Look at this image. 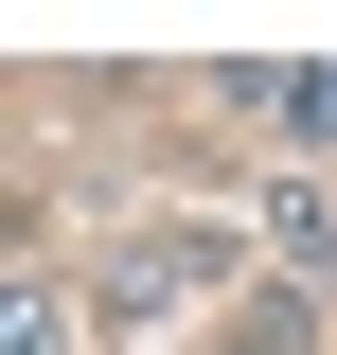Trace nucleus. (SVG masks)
<instances>
[{
  "instance_id": "f257e3e1",
  "label": "nucleus",
  "mask_w": 337,
  "mask_h": 355,
  "mask_svg": "<svg viewBox=\"0 0 337 355\" xmlns=\"http://www.w3.org/2000/svg\"><path fill=\"white\" fill-rule=\"evenodd\" d=\"M231 107H249L266 142H337V71H249Z\"/></svg>"
},
{
  "instance_id": "f03ea898",
  "label": "nucleus",
  "mask_w": 337,
  "mask_h": 355,
  "mask_svg": "<svg viewBox=\"0 0 337 355\" xmlns=\"http://www.w3.org/2000/svg\"><path fill=\"white\" fill-rule=\"evenodd\" d=\"M196 266H213V249H196V231H142V249H125V266H107V302H125V320H142V302H178V284H196Z\"/></svg>"
},
{
  "instance_id": "7ed1b4c3",
  "label": "nucleus",
  "mask_w": 337,
  "mask_h": 355,
  "mask_svg": "<svg viewBox=\"0 0 337 355\" xmlns=\"http://www.w3.org/2000/svg\"><path fill=\"white\" fill-rule=\"evenodd\" d=\"M0 320H18V338H0V355H71V320H53V284H18V302H0Z\"/></svg>"
},
{
  "instance_id": "20e7f679",
  "label": "nucleus",
  "mask_w": 337,
  "mask_h": 355,
  "mask_svg": "<svg viewBox=\"0 0 337 355\" xmlns=\"http://www.w3.org/2000/svg\"><path fill=\"white\" fill-rule=\"evenodd\" d=\"M284 249H320V266H337V196H284Z\"/></svg>"
}]
</instances>
